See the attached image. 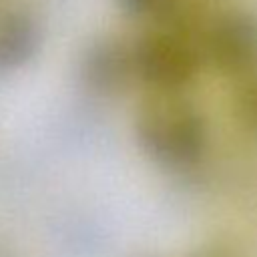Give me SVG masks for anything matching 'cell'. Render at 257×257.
Masks as SVG:
<instances>
[{"instance_id": "6da1fadb", "label": "cell", "mask_w": 257, "mask_h": 257, "mask_svg": "<svg viewBox=\"0 0 257 257\" xmlns=\"http://www.w3.org/2000/svg\"><path fill=\"white\" fill-rule=\"evenodd\" d=\"M133 128L141 151L167 171L195 167L207 149L205 114L187 94L149 92L135 112Z\"/></svg>"}, {"instance_id": "7a4b0ae2", "label": "cell", "mask_w": 257, "mask_h": 257, "mask_svg": "<svg viewBox=\"0 0 257 257\" xmlns=\"http://www.w3.org/2000/svg\"><path fill=\"white\" fill-rule=\"evenodd\" d=\"M131 48L135 80L155 94H185L205 66L195 40L157 26L145 28Z\"/></svg>"}, {"instance_id": "3957f363", "label": "cell", "mask_w": 257, "mask_h": 257, "mask_svg": "<svg viewBox=\"0 0 257 257\" xmlns=\"http://www.w3.org/2000/svg\"><path fill=\"white\" fill-rule=\"evenodd\" d=\"M203 60L233 80L257 68V14L227 8L211 16L203 38Z\"/></svg>"}, {"instance_id": "277c9868", "label": "cell", "mask_w": 257, "mask_h": 257, "mask_svg": "<svg viewBox=\"0 0 257 257\" xmlns=\"http://www.w3.org/2000/svg\"><path fill=\"white\" fill-rule=\"evenodd\" d=\"M76 78L94 96H118L135 82L131 40L96 34L80 48Z\"/></svg>"}, {"instance_id": "5b68a950", "label": "cell", "mask_w": 257, "mask_h": 257, "mask_svg": "<svg viewBox=\"0 0 257 257\" xmlns=\"http://www.w3.org/2000/svg\"><path fill=\"white\" fill-rule=\"evenodd\" d=\"M42 28L34 14L0 2V74L28 66L40 52Z\"/></svg>"}, {"instance_id": "8992f818", "label": "cell", "mask_w": 257, "mask_h": 257, "mask_svg": "<svg viewBox=\"0 0 257 257\" xmlns=\"http://www.w3.org/2000/svg\"><path fill=\"white\" fill-rule=\"evenodd\" d=\"M231 104L237 124L257 139V68L235 80Z\"/></svg>"}, {"instance_id": "52a82bcc", "label": "cell", "mask_w": 257, "mask_h": 257, "mask_svg": "<svg viewBox=\"0 0 257 257\" xmlns=\"http://www.w3.org/2000/svg\"><path fill=\"white\" fill-rule=\"evenodd\" d=\"M116 6L131 18H147L151 20L159 8L165 4V0H114Z\"/></svg>"}, {"instance_id": "ba28073f", "label": "cell", "mask_w": 257, "mask_h": 257, "mask_svg": "<svg viewBox=\"0 0 257 257\" xmlns=\"http://www.w3.org/2000/svg\"><path fill=\"white\" fill-rule=\"evenodd\" d=\"M189 257H243V255L233 245L215 241V243H207V245L195 249Z\"/></svg>"}]
</instances>
